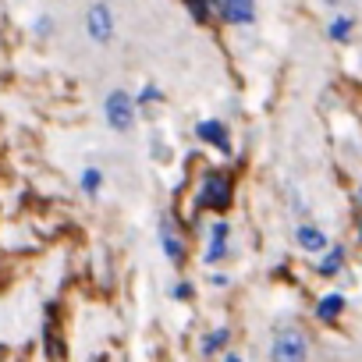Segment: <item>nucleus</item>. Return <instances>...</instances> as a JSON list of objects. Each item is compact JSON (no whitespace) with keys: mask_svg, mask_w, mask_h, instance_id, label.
I'll use <instances>...</instances> for the list:
<instances>
[{"mask_svg":"<svg viewBox=\"0 0 362 362\" xmlns=\"http://www.w3.org/2000/svg\"><path fill=\"white\" fill-rule=\"evenodd\" d=\"M231 206V177L221 174V170H210L199 185V196H196V210H217L224 214Z\"/></svg>","mask_w":362,"mask_h":362,"instance_id":"nucleus-1","label":"nucleus"},{"mask_svg":"<svg viewBox=\"0 0 362 362\" xmlns=\"http://www.w3.org/2000/svg\"><path fill=\"white\" fill-rule=\"evenodd\" d=\"M135 100L124 93V89H114L107 100H103V117H107V124L114 128V132H121V135H128L132 128H135Z\"/></svg>","mask_w":362,"mask_h":362,"instance_id":"nucleus-2","label":"nucleus"},{"mask_svg":"<svg viewBox=\"0 0 362 362\" xmlns=\"http://www.w3.org/2000/svg\"><path fill=\"white\" fill-rule=\"evenodd\" d=\"M270 355L281 358V362H302V358L309 355V341H305L302 330L284 327V330H277V337H274V344H270Z\"/></svg>","mask_w":362,"mask_h":362,"instance_id":"nucleus-3","label":"nucleus"},{"mask_svg":"<svg viewBox=\"0 0 362 362\" xmlns=\"http://www.w3.org/2000/svg\"><path fill=\"white\" fill-rule=\"evenodd\" d=\"M86 29L93 43H110L114 40V8L110 4H93L86 15Z\"/></svg>","mask_w":362,"mask_h":362,"instance_id":"nucleus-4","label":"nucleus"},{"mask_svg":"<svg viewBox=\"0 0 362 362\" xmlns=\"http://www.w3.org/2000/svg\"><path fill=\"white\" fill-rule=\"evenodd\" d=\"M221 18L231 25H252L256 22V0H221Z\"/></svg>","mask_w":362,"mask_h":362,"instance_id":"nucleus-5","label":"nucleus"},{"mask_svg":"<svg viewBox=\"0 0 362 362\" xmlns=\"http://www.w3.org/2000/svg\"><path fill=\"white\" fill-rule=\"evenodd\" d=\"M160 245H163V256L174 263V267H181V259H185V242H181V235L174 231V224L163 217L160 221Z\"/></svg>","mask_w":362,"mask_h":362,"instance_id":"nucleus-6","label":"nucleus"},{"mask_svg":"<svg viewBox=\"0 0 362 362\" xmlns=\"http://www.w3.org/2000/svg\"><path fill=\"white\" fill-rule=\"evenodd\" d=\"M196 135H199L203 142H210L214 149L231 153V135H228V124H224V121H199V124H196Z\"/></svg>","mask_w":362,"mask_h":362,"instance_id":"nucleus-7","label":"nucleus"},{"mask_svg":"<svg viewBox=\"0 0 362 362\" xmlns=\"http://www.w3.org/2000/svg\"><path fill=\"white\" fill-rule=\"evenodd\" d=\"M228 238H231V228H228V221H217V224L210 228V249L203 252V259H206V263H217V259L228 252Z\"/></svg>","mask_w":362,"mask_h":362,"instance_id":"nucleus-8","label":"nucleus"},{"mask_svg":"<svg viewBox=\"0 0 362 362\" xmlns=\"http://www.w3.org/2000/svg\"><path fill=\"white\" fill-rule=\"evenodd\" d=\"M295 238H298V245L305 249V252H323L330 242H327V235L316 228V224H302L298 231H295Z\"/></svg>","mask_w":362,"mask_h":362,"instance_id":"nucleus-9","label":"nucleus"},{"mask_svg":"<svg viewBox=\"0 0 362 362\" xmlns=\"http://www.w3.org/2000/svg\"><path fill=\"white\" fill-rule=\"evenodd\" d=\"M341 309H344V298H341V295H327V298H320V305H316V320L334 323V320L341 316Z\"/></svg>","mask_w":362,"mask_h":362,"instance_id":"nucleus-10","label":"nucleus"},{"mask_svg":"<svg viewBox=\"0 0 362 362\" xmlns=\"http://www.w3.org/2000/svg\"><path fill=\"white\" fill-rule=\"evenodd\" d=\"M351 29H355V18H348V15H337V18L327 25V36H330L334 43H348V40H351Z\"/></svg>","mask_w":362,"mask_h":362,"instance_id":"nucleus-11","label":"nucleus"},{"mask_svg":"<svg viewBox=\"0 0 362 362\" xmlns=\"http://www.w3.org/2000/svg\"><path fill=\"white\" fill-rule=\"evenodd\" d=\"M341 267H344V249H341V245H330V252H327L323 263H320V274H323V277H337Z\"/></svg>","mask_w":362,"mask_h":362,"instance_id":"nucleus-12","label":"nucleus"},{"mask_svg":"<svg viewBox=\"0 0 362 362\" xmlns=\"http://www.w3.org/2000/svg\"><path fill=\"white\" fill-rule=\"evenodd\" d=\"M185 8L192 11V18H199V22H210V18L221 11V0H185Z\"/></svg>","mask_w":362,"mask_h":362,"instance_id":"nucleus-13","label":"nucleus"},{"mask_svg":"<svg viewBox=\"0 0 362 362\" xmlns=\"http://www.w3.org/2000/svg\"><path fill=\"white\" fill-rule=\"evenodd\" d=\"M228 341H231V330H228V327H221V330H214V334H210L199 348H203V355H214V351H221Z\"/></svg>","mask_w":362,"mask_h":362,"instance_id":"nucleus-14","label":"nucleus"},{"mask_svg":"<svg viewBox=\"0 0 362 362\" xmlns=\"http://www.w3.org/2000/svg\"><path fill=\"white\" fill-rule=\"evenodd\" d=\"M78 181H82V189H86L89 196H96V192H100V185H103V174H100V167H86Z\"/></svg>","mask_w":362,"mask_h":362,"instance_id":"nucleus-15","label":"nucleus"},{"mask_svg":"<svg viewBox=\"0 0 362 362\" xmlns=\"http://www.w3.org/2000/svg\"><path fill=\"white\" fill-rule=\"evenodd\" d=\"M54 33V22H50V15H40L36 18V36H50Z\"/></svg>","mask_w":362,"mask_h":362,"instance_id":"nucleus-16","label":"nucleus"},{"mask_svg":"<svg viewBox=\"0 0 362 362\" xmlns=\"http://www.w3.org/2000/svg\"><path fill=\"white\" fill-rule=\"evenodd\" d=\"M149 100H160V89H156V86H146V89L135 96V103H149Z\"/></svg>","mask_w":362,"mask_h":362,"instance_id":"nucleus-17","label":"nucleus"},{"mask_svg":"<svg viewBox=\"0 0 362 362\" xmlns=\"http://www.w3.org/2000/svg\"><path fill=\"white\" fill-rule=\"evenodd\" d=\"M189 295H192V284H177L174 288V298H189Z\"/></svg>","mask_w":362,"mask_h":362,"instance_id":"nucleus-18","label":"nucleus"},{"mask_svg":"<svg viewBox=\"0 0 362 362\" xmlns=\"http://www.w3.org/2000/svg\"><path fill=\"white\" fill-rule=\"evenodd\" d=\"M323 4H327V8H337V4H341V0H323Z\"/></svg>","mask_w":362,"mask_h":362,"instance_id":"nucleus-19","label":"nucleus"},{"mask_svg":"<svg viewBox=\"0 0 362 362\" xmlns=\"http://www.w3.org/2000/svg\"><path fill=\"white\" fill-rule=\"evenodd\" d=\"M358 242H362V221H358Z\"/></svg>","mask_w":362,"mask_h":362,"instance_id":"nucleus-20","label":"nucleus"}]
</instances>
